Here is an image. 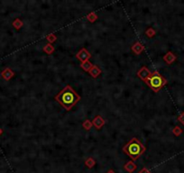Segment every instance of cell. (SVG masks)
Segmentation results:
<instances>
[{
  "label": "cell",
  "mask_w": 184,
  "mask_h": 173,
  "mask_svg": "<svg viewBox=\"0 0 184 173\" xmlns=\"http://www.w3.org/2000/svg\"><path fill=\"white\" fill-rule=\"evenodd\" d=\"M55 99L57 100L66 110H69L80 99V97L73 90L72 86H67L63 90H62L57 95Z\"/></svg>",
  "instance_id": "obj_1"
},
{
  "label": "cell",
  "mask_w": 184,
  "mask_h": 173,
  "mask_svg": "<svg viewBox=\"0 0 184 173\" xmlns=\"http://www.w3.org/2000/svg\"><path fill=\"white\" fill-rule=\"evenodd\" d=\"M145 150V146L136 138L131 139V141L123 148V151L126 154H128L133 160H137L144 153Z\"/></svg>",
  "instance_id": "obj_2"
},
{
  "label": "cell",
  "mask_w": 184,
  "mask_h": 173,
  "mask_svg": "<svg viewBox=\"0 0 184 173\" xmlns=\"http://www.w3.org/2000/svg\"><path fill=\"white\" fill-rule=\"evenodd\" d=\"M146 83L153 91L158 92L163 88V86L167 83V80L159 73L158 71H155L151 75V77L146 80Z\"/></svg>",
  "instance_id": "obj_3"
},
{
  "label": "cell",
  "mask_w": 184,
  "mask_h": 173,
  "mask_svg": "<svg viewBox=\"0 0 184 173\" xmlns=\"http://www.w3.org/2000/svg\"><path fill=\"white\" fill-rule=\"evenodd\" d=\"M77 58L81 62H85V61H87L90 58V53L86 49H81L77 53Z\"/></svg>",
  "instance_id": "obj_4"
},
{
  "label": "cell",
  "mask_w": 184,
  "mask_h": 173,
  "mask_svg": "<svg viewBox=\"0 0 184 173\" xmlns=\"http://www.w3.org/2000/svg\"><path fill=\"white\" fill-rule=\"evenodd\" d=\"M138 77L141 79H143V80H147L150 77H151V75H152V73L151 72L148 70V69L146 68V67H143L142 69H141L139 71H138Z\"/></svg>",
  "instance_id": "obj_5"
},
{
  "label": "cell",
  "mask_w": 184,
  "mask_h": 173,
  "mask_svg": "<svg viewBox=\"0 0 184 173\" xmlns=\"http://www.w3.org/2000/svg\"><path fill=\"white\" fill-rule=\"evenodd\" d=\"M92 124L95 125V127L97 129H100L104 124H105V120L100 117V115H97V117H96L92 122Z\"/></svg>",
  "instance_id": "obj_6"
},
{
  "label": "cell",
  "mask_w": 184,
  "mask_h": 173,
  "mask_svg": "<svg viewBox=\"0 0 184 173\" xmlns=\"http://www.w3.org/2000/svg\"><path fill=\"white\" fill-rule=\"evenodd\" d=\"M163 60L166 61L167 64H172V63L176 60V56H175L172 51H169V52H167V53L164 55Z\"/></svg>",
  "instance_id": "obj_7"
},
{
  "label": "cell",
  "mask_w": 184,
  "mask_h": 173,
  "mask_svg": "<svg viewBox=\"0 0 184 173\" xmlns=\"http://www.w3.org/2000/svg\"><path fill=\"white\" fill-rule=\"evenodd\" d=\"M89 74L93 77V78H97L98 75H100V73H101V70H100V69L98 68L97 66H96V65H93L92 66V68L89 69Z\"/></svg>",
  "instance_id": "obj_8"
},
{
  "label": "cell",
  "mask_w": 184,
  "mask_h": 173,
  "mask_svg": "<svg viewBox=\"0 0 184 173\" xmlns=\"http://www.w3.org/2000/svg\"><path fill=\"white\" fill-rule=\"evenodd\" d=\"M132 50H133V51L135 54H140L141 52L144 51V46L141 44L140 42H136V43H135V44L133 45Z\"/></svg>",
  "instance_id": "obj_9"
},
{
  "label": "cell",
  "mask_w": 184,
  "mask_h": 173,
  "mask_svg": "<svg viewBox=\"0 0 184 173\" xmlns=\"http://www.w3.org/2000/svg\"><path fill=\"white\" fill-rule=\"evenodd\" d=\"M125 169L127 170V171H129V172H133L135 169H136V166L135 164H134L132 162H127L125 166Z\"/></svg>",
  "instance_id": "obj_10"
},
{
  "label": "cell",
  "mask_w": 184,
  "mask_h": 173,
  "mask_svg": "<svg viewBox=\"0 0 184 173\" xmlns=\"http://www.w3.org/2000/svg\"><path fill=\"white\" fill-rule=\"evenodd\" d=\"M3 77L6 79V80H8V79H10L13 76H14V72L12 71V70H10L9 69H6L4 72H3Z\"/></svg>",
  "instance_id": "obj_11"
},
{
  "label": "cell",
  "mask_w": 184,
  "mask_h": 173,
  "mask_svg": "<svg viewBox=\"0 0 184 173\" xmlns=\"http://www.w3.org/2000/svg\"><path fill=\"white\" fill-rule=\"evenodd\" d=\"M92 64L89 61H85V62H82L81 63V68L84 69V70H87V71H89V69L92 68Z\"/></svg>",
  "instance_id": "obj_12"
},
{
  "label": "cell",
  "mask_w": 184,
  "mask_h": 173,
  "mask_svg": "<svg viewBox=\"0 0 184 173\" xmlns=\"http://www.w3.org/2000/svg\"><path fill=\"white\" fill-rule=\"evenodd\" d=\"M44 51L46 53H48V54H52V53L53 52V51H54V48H53V46L51 44V43H48V44H46V45L44 47Z\"/></svg>",
  "instance_id": "obj_13"
},
{
  "label": "cell",
  "mask_w": 184,
  "mask_h": 173,
  "mask_svg": "<svg viewBox=\"0 0 184 173\" xmlns=\"http://www.w3.org/2000/svg\"><path fill=\"white\" fill-rule=\"evenodd\" d=\"M82 125H83V127H84L85 129L88 130V131H89V130H90L91 127H92V123H91L90 121H89V120H86V121H85V122L83 123Z\"/></svg>",
  "instance_id": "obj_14"
},
{
  "label": "cell",
  "mask_w": 184,
  "mask_h": 173,
  "mask_svg": "<svg viewBox=\"0 0 184 173\" xmlns=\"http://www.w3.org/2000/svg\"><path fill=\"white\" fill-rule=\"evenodd\" d=\"M173 133L176 136H179V135H180V134H182V130L180 129V127H179V126H175V127H174V129L173 130Z\"/></svg>",
  "instance_id": "obj_15"
},
{
  "label": "cell",
  "mask_w": 184,
  "mask_h": 173,
  "mask_svg": "<svg viewBox=\"0 0 184 173\" xmlns=\"http://www.w3.org/2000/svg\"><path fill=\"white\" fill-rule=\"evenodd\" d=\"M87 19H88L89 22L93 23V22H95V20L97 19V16H96L95 14H88Z\"/></svg>",
  "instance_id": "obj_16"
},
{
  "label": "cell",
  "mask_w": 184,
  "mask_h": 173,
  "mask_svg": "<svg viewBox=\"0 0 184 173\" xmlns=\"http://www.w3.org/2000/svg\"><path fill=\"white\" fill-rule=\"evenodd\" d=\"M146 34H147L149 37H152V36L155 34V31L153 30L152 28H149L148 30L146 31Z\"/></svg>",
  "instance_id": "obj_17"
},
{
  "label": "cell",
  "mask_w": 184,
  "mask_h": 173,
  "mask_svg": "<svg viewBox=\"0 0 184 173\" xmlns=\"http://www.w3.org/2000/svg\"><path fill=\"white\" fill-rule=\"evenodd\" d=\"M86 164L88 165V167H89V168H91V167H93V165L95 164V162L92 160L91 158H89V160L86 162Z\"/></svg>",
  "instance_id": "obj_18"
},
{
  "label": "cell",
  "mask_w": 184,
  "mask_h": 173,
  "mask_svg": "<svg viewBox=\"0 0 184 173\" xmlns=\"http://www.w3.org/2000/svg\"><path fill=\"white\" fill-rule=\"evenodd\" d=\"M47 40L49 41L50 43H52V42H53V41L56 40V36H54L53 34H50V35L47 37Z\"/></svg>",
  "instance_id": "obj_19"
},
{
  "label": "cell",
  "mask_w": 184,
  "mask_h": 173,
  "mask_svg": "<svg viewBox=\"0 0 184 173\" xmlns=\"http://www.w3.org/2000/svg\"><path fill=\"white\" fill-rule=\"evenodd\" d=\"M178 120H179V122L180 123H181L183 125H184V112L180 115V117H178Z\"/></svg>",
  "instance_id": "obj_20"
},
{
  "label": "cell",
  "mask_w": 184,
  "mask_h": 173,
  "mask_svg": "<svg viewBox=\"0 0 184 173\" xmlns=\"http://www.w3.org/2000/svg\"><path fill=\"white\" fill-rule=\"evenodd\" d=\"M139 173H150V171L147 169H143L142 170H141Z\"/></svg>",
  "instance_id": "obj_21"
},
{
  "label": "cell",
  "mask_w": 184,
  "mask_h": 173,
  "mask_svg": "<svg viewBox=\"0 0 184 173\" xmlns=\"http://www.w3.org/2000/svg\"><path fill=\"white\" fill-rule=\"evenodd\" d=\"M109 173H115V172H113L112 170H110V171H109Z\"/></svg>",
  "instance_id": "obj_22"
},
{
  "label": "cell",
  "mask_w": 184,
  "mask_h": 173,
  "mask_svg": "<svg viewBox=\"0 0 184 173\" xmlns=\"http://www.w3.org/2000/svg\"><path fill=\"white\" fill-rule=\"evenodd\" d=\"M0 133H1V131H0Z\"/></svg>",
  "instance_id": "obj_23"
}]
</instances>
